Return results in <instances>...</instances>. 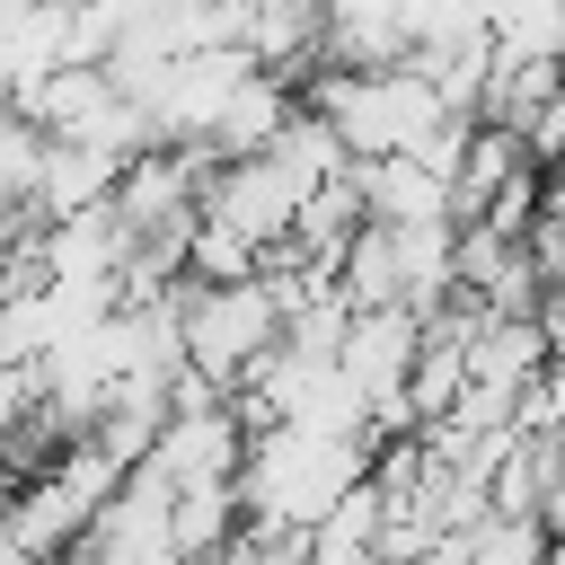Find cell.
Returning a JSON list of instances; mask_svg holds the SVG:
<instances>
[{
    "label": "cell",
    "mask_w": 565,
    "mask_h": 565,
    "mask_svg": "<svg viewBox=\"0 0 565 565\" xmlns=\"http://www.w3.org/2000/svg\"><path fill=\"white\" fill-rule=\"evenodd\" d=\"M371 459L362 441H318L300 424H247V459H238V512L247 530H274V539H309L344 494L371 486Z\"/></svg>",
    "instance_id": "cell-1"
},
{
    "label": "cell",
    "mask_w": 565,
    "mask_h": 565,
    "mask_svg": "<svg viewBox=\"0 0 565 565\" xmlns=\"http://www.w3.org/2000/svg\"><path fill=\"white\" fill-rule=\"evenodd\" d=\"M282 318H291V265H265L247 282H177V344L185 371L221 397H247V380L282 353Z\"/></svg>",
    "instance_id": "cell-2"
},
{
    "label": "cell",
    "mask_w": 565,
    "mask_h": 565,
    "mask_svg": "<svg viewBox=\"0 0 565 565\" xmlns=\"http://www.w3.org/2000/svg\"><path fill=\"white\" fill-rule=\"evenodd\" d=\"M300 203H309V185L282 159H230L203 185V230L238 238L256 265H282L291 256V230H300Z\"/></svg>",
    "instance_id": "cell-3"
},
{
    "label": "cell",
    "mask_w": 565,
    "mask_h": 565,
    "mask_svg": "<svg viewBox=\"0 0 565 565\" xmlns=\"http://www.w3.org/2000/svg\"><path fill=\"white\" fill-rule=\"evenodd\" d=\"M353 194H362V221L371 230H459L450 168H433V159H362L353 168Z\"/></svg>",
    "instance_id": "cell-4"
},
{
    "label": "cell",
    "mask_w": 565,
    "mask_h": 565,
    "mask_svg": "<svg viewBox=\"0 0 565 565\" xmlns=\"http://www.w3.org/2000/svg\"><path fill=\"white\" fill-rule=\"evenodd\" d=\"M115 185H124V168H115L106 150L53 141V150H44V177H35V221L53 230V221H79V212H106Z\"/></svg>",
    "instance_id": "cell-5"
},
{
    "label": "cell",
    "mask_w": 565,
    "mask_h": 565,
    "mask_svg": "<svg viewBox=\"0 0 565 565\" xmlns=\"http://www.w3.org/2000/svg\"><path fill=\"white\" fill-rule=\"evenodd\" d=\"M424 565H547V530L512 521V512H477L468 530H450Z\"/></svg>",
    "instance_id": "cell-6"
},
{
    "label": "cell",
    "mask_w": 565,
    "mask_h": 565,
    "mask_svg": "<svg viewBox=\"0 0 565 565\" xmlns=\"http://www.w3.org/2000/svg\"><path fill=\"white\" fill-rule=\"evenodd\" d=\"M494 62L565 71V0H494Z\"/></svg>",
    "instance_id": "cell-7"
},
{
    "label": "cell",
    "mask_w": 565,
    "mask_h": 565,
    "mask_svg": "<svg viewBox=\"0 0 565 565\" xmlns=\"http://www.w3.org/2000/svg\"><path fill=\"white\" fill-rule=\"evenodd\" d=\"M547 565H565V539H547Z\"/></svg>",
    "instance_id": "cell-8"
}]
</instances>
